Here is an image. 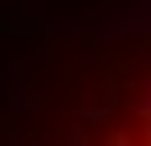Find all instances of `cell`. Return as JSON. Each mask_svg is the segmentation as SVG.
Wrapping results in <instances>:
<instances>
[{"instance_id":"7a4b0ae2","label":"cell","mask_w":151,"mask_h":146,"mask_svg":"<svg viewBox=\"0 0 151 146\" xmlns=\"http://www.w3.org/2000/svg\"><path fill=\"white\" fill-rule=\"evenodd\" d=\"M147 100H151V87H147Z\"/></svg>"},{"instance_id":"6da1fadb","label":"cell","mask_w":151,"mask_h":146,"mask_svg":"<svg viewBox=\"0 0 151 146\" xmlns=\"http://www.w3.org/2000/svg\"><path fill=\"white\" fill-rule=\"evenodd\" d=\"M142 119H147V137H151V100H142Z\"/></svg>"}]
</instances>
